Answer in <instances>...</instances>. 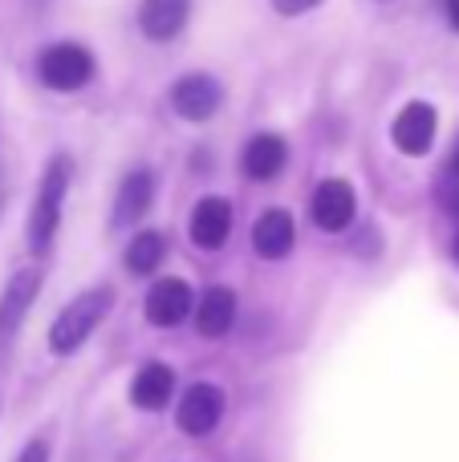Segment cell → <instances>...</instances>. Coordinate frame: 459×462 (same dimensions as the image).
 <instances>
[{
  "label": "cell",
  "instance_id": "9c48e42d",
  "mask_svg": "<svg viewBox=\"0 0 459 462\" xmlns=\"http://www.w3.org/2000/svg\"><path fill=\"white\" fill-rule=\"evenodd\" d=\"M41 268H21L13 272V280L5 284V292H0V333L13 337L16 328H21V320L29 317L33 300L41 296Z\"/></svg>",
  "mask_w": 459,
  "mask_h": 462
},
{
  "label": "cell",
  "instance_id": "9a60e30c",
  "mask_svg": "<svg viewBox=\"0 0 459 462\" xmlns=\"http://www.w3.org/2000/svg\"><path fill=\"white\" fill-rule=\"evenodd\" d=\"M236 320V292L232 288H208L200 296V309H195V333L200 337H224Z\"/></svg>",
  "mask_w": 459,
  "mask_h": 462
},
{
  "label": "cell",
  "instance_id": "7402d4cb",
  "mask_svg": "<svg viewBox=\"0 0 459 462\" xmlns=\"http://www.w3.org/2000/svg\"><path fill=\"white\" fill-rule=\"evenodd\" d=\"M0 208H5V175H0Z\"/></svg>",
  "mask_w": 459,
  "mask_h": 462
},
{
  "label": "cell",
  "instance_id": "d6986e66",
  "mask_svg": "<svg viewBox=\"0 0 459 462\" xmlns=\"http://www.w3.org/2000/svg\"><path fill=\"white\" fill-rule=\"evenodd\" d=\"M16 462H49V442L45 439H33L29 447L21 450V458H16Z\"/></svg>",
  "mask_w": 459,
  "mask_h": 462
},
{
  "label": "cell",
  "instance_id": "277c9868",
  "mask_svg": "<svg viewBox=\"0 0 459 462\" xmlns=\"http://www.w3.org/2000/svg\"><path fill=\"white\" fill-rule=\"evenodd\" d=\"M220 102H224V89L211 73H187L171 89V110L187 122H208L220 110Z\"/></svg>",
  "mask_w": 459,
  "mask_h": 462
},
{
  "label": "cell",
  "instance_id": "ba28073f",
  "mask_svg": "<svg viewBox=\"0 0 459 462\" xmlns=\"http://www.w3.org/2000/svg\"><path fill=\"white\" fill-rule=\"evenodd\" d=\"M192 288L187 280L179 276H167V280H155L151 292H146V320L155 328H175L192 317Z\"/></svg>",
  "mask_w": 459,
  "mask_h": 462
},
{
  "label": "cell",
  "instance_id": "603a6c76",
  "mask_svg": "<svg viewBox=\"0 0 459 462\" xmlns=\"http://www.w3.org/2000/svg\"><path fill=\"white\" fill-rule=\"evenodd\" d=\"M455 260H459V239H455Z\"/></svg>",
  "mask_w": 459,
  "mask_h": 462
},
{
  "label": "cell",
  "instance_id": "7a4b0ae2",
  "mask_svg": "<svg viewBox=\"0 0 459 462\" xmlns=\"http://www.w3.org/2000/svg\"><path fill=\"white\" fill-rule=\"evenodd\" d=\"M70 159L65 154H53L41 175V187H37V199L29 208V252L33 255H49L53 252V239H57V227H61V203H65V191H70Z\"/></svg>",
  "mask_w": 459,
  "mask_h": 462
},
{
  "label": "cell",
  "instance_id": "8992f818",
  "mask_svg": "<svg viewBox=\"0 0 459 462\" xmlns=\"http://www.w3.org/2000/svg\"><path fill=\"white\" fill-rule=\"evenodd\" d=\"M309 211H314V224L322 231H346L358 216L354 187L346 179H325L314 191V199H309Z\"/></svg>",
  "mask_w": 459,
  "mask_h": 462
},
{
  "label": "cell",
  "instance_id": "44dd1931",
  "mask_svg": "<svg viewBox=\"0 0 459 462\" xmlns=\"http://www.w3.org/2000/svg\"><path fill=\"white\" fill-rule=\"evenodd\" d=\"M452 175L459 179V143H455V159H452Z\"/></svg>",
  "mask_w": 459,
  "mask_h": 462
},
{
  "label": "cell",
  "instance_id": "7c38bea8",
  "mask_svg": "<svg viewBox=\"0 0 459 462\" xmlns=\"http://www.w3.org/2000/svg\"><path fill=\"white\" fill-rule=\"evenodd\" d=\"M187 16H192V0H143L138 29L146 41H171L183 32Z\"/></svg>",
  "mask_w": 459,
  "mask_h": 462
},
{
  "label": "cell",
  "instance_id": "e0dca14e",
  "mask_svg": "<svg viewBox=\"0 0 459 462\" xmlns=\"http://www.w3.org/2000/svg\"><path fill=\"white\" fill-rule=\"evenodd\" d=\"M163 255H167V239H163L159 231H138L126 247V268L138 272V276H151L163 263Z\"/></svg>",
  "mask_w": 459,
  "mask_h": 462
},
{
  "label": "cell",
  "instance_id": "ac0fdd59",
  "mask_svg": "<svg viewBox=\"0 0 459 462\" xmlns=\"http://www.w3.org/2000/svg\"><path fill=\"white\" fill-rule=\"evenodd\" d=\"M322 0H273V8L281 16H297V13H309V8H317Z\"/></svg>",
  "mask_w": 459,
  "mask_h": 462
},
{
  "label": "cell",
  "instance_id": "ffe728a7",
  "mask_svg": "<svg viewBox=\"0 0 459 462\" xmlns=\"http://www.w3.org/2000/svg\"><path fill=\"white\" fill-rule=\"evenodd\" d=\"M447 5V21H452V29L459 32V0H444Z\"/></svg>",
  "mask_w": 459,
  "mask_h": 462
},
{
  "label": "cell",
  "instance_id": "30bf717a",
  "mask_svg": "<svg viewBox=\"0 0 459 462\" xmlns=\"http://www.w3.org/2000/svg\"><path fill=\"white\" fill-rule=\"evenodd\" d=\"M228 231H232V203L228 199L208 195V199H200L192 208V244L195 247L216 252V247H224Z\"/></svg>",
  "mask_w": 459,
  "mask_h": 462
},
{
  "label": "cell",
  "instance_id": "52a82bcc",
  "mask_svg": "<svg viewBox=\"0 0 459 462\" xmlns=\"http://www.w3.org/2000/svg\"><path fill=\"white\" fill-rule=\"evenodd\" d=\"M436 106L427 102H407L403 110H398L395 126H390V138H395V146L403 154H411V159H419V154L431 151V143H436Z\"/></svg>",
  "mask_w": 459,
  "mask_h": 462
},
{
  "label": "cell",
  "instance_id": "5bb4252c",
  "mask_svg": "<svg viewBox=\"0 0 459 462\" xmlns=\"http://www.w3.org/2000/svg\"><path fill=\"white\" fill-rule=\"evenodd\" d=\"M285 159H289V146H285V138H276V134H257L240 154L244 175L257 179V183H268V179L281 175Z\"/></svg>",
  "mask_w": 459,
  "mask_h": 462
},
{
  "label": "cell",
  "instance_id": "6da1fadb",
  "mask_svg": "<svg viewBox=\"0 0 459 462\" xmlns=\"http://www.w3.org/2000/svg\"><path fill=\"white\" fill-rule=\"evenodd\" d=\"M110 309H114V288L110 284L86 288L81 296H73V300L53 317V325H49V349H53L57 357L78 353L81 345L94 337V328L102 325Z\"/></svg>",
  "mask_w": 459,
  "mask_h": 462
},
{
  "label": "cell",
  "instance_id": "5b68a950",
  "mask_svg": "<svg viewBox=\"0 0 459 462\" xmlns=\"http://www.w3.org/2000/svg\"><path fill=\"white\" fill-rule=\"evenodd\" d=\"M220 418H224V393H220L216 385L200 382V385H192V390L179 398L175 422H179V430L192 434V439H203V434H211L220 426Z\"/></svg>",
  "mask_w": 459,
  "mask_h": 462
},
{
  "label": "cell",
  "instance_id": "8fae6325",
  "mask_svg": "<svg viewBox=\"0 0 459 462\" xmlns=\"http://www.w3.org/2000/svg\"><path fill=\"white\" fill-rule=\"evenodd\" d=\"M151 199H155V175L146 167L130 171L122 179L118 195H114V211H110V224L114 227H130L135 219H143L151 211Z\"/></svg>",
  "mask_w": 459,
  "mask_h": 462
},
{
  "label": "cell",
  "instance_id": "4fadbf2b",
  "mask_svg": "<svg viewBox=\"0 0 459 462\" xmlns=\"http://www.w3.org/2000/svg\"><path fill=\"white\" fill-rule=\"evenodd\" d=\"M293 216L285 208H268L265 216L257 219V227H252V247H257V255H265V260H285V255L293 252Z\"/></svg>",
  "mask_w": 459,
  "mask_h": 462
},
{
  "label": "cell",
  "instance_id": "3957f363",
  "mask_svg": "<svg viewBox=\"0 0 459 462\" xmlns=\"http://www.w3.org/2000/svg\"><path fill=\"white\" fill-rule=\"evenodd\" d=\"M37 73L49 89L73 94V89H81L89 78H94V53H89L86 45L61 41V45H49L45 53L37 57Z\"/></svg>",
  "mask_w": 459,
  "mask_h": 462
},
{
  "label": "cell",
  "instance_id": "2e32d148",
  "mask_svg": "<svg viewBox=\"0 0 459 462\" xmlns=\"http://www.w3.org/2000/svg\"><path fill=\"white\" fill-rule=\"evenodd\" d=\"M171 393H175V374H171V365H159V361L143 365L130 382V402L138 410H163L171 402Z\"/></svg>",
  "mask_w": 459,
  "mask_h": 462
}]
</instances>
